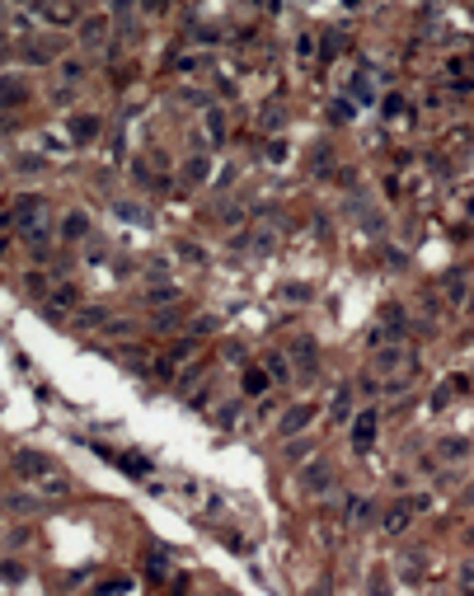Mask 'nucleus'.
<instances>
[{
    "instance_id": "obj_1",
    "label": "nucleus",
    "mask_w": 474,
    "mask_h": 596,
    "mask_svg": "<svg viewBox=\"0 0 474 596\" xmlns=\"http://www.w3.org/2000/svg\"><path fill=\"white\" fill-rule=\"evenodd\" d=\"M310 418H315V404H291L287 414H282V423H277V432H282V437H296V432L310 427Z\"/></svg>"
},
{
    "instance_id": "obj_2",
    "label": "nucleus",
    "mask_w": 474,
    "mask_h": 596,
    "mask_svg": "<svg viewBox=\"0 0 474 596\" xmlns=\"http://www.w3.org/2000/svg\"><path fill=\"white\" fill-rule=\"evenodd\" d=\"M376 427H380L376 409H362V414H357V423H352V446H357V451H371V441H376Z\"/></svg>"
},
{
    "instance_id": "obj_3",
    "label": "nucleus",
    "mask_w": 474,
    "mask_h": 596,
    "mask_svg": "<svg viewBox=\"0 0 474 596\" xmlns=\"http://www.w3.org/2000/svg\"><path fill=\"white\" fill-rule=\"evenodd\" d=\"M291 362L301 366V376H315V366H319L315 343H310V338H296V343H291Z\"/></svg>"
},
{
    "instance_id": "obj_4",
    "label": "nucleus",
    "mask_w": 474,
    "mask_h": 596,
    "mask_svg": "<svg viewBox=\"0 0 474 596\" xmlns=\"http://www.w3.org/2000/svg\"><path fill=\"white\" fill-rule=\"evenodd\" d=\"M28 104V85L14 76H0V108H19Z\"/></svg>"
},
{
    "instance_id": "obj_5",
    "label": "nucleus",
    "mask_w": 474,
    "mask_h": 596,
    "mask_svg": "<svg viewBox=\"0 0 474 596\" xmlns=\"http://www.w3.org/2000/svg\"><path fill=\"white\" fill-rule=\"evenodd\" d=\"M14 469L28 474V479H38V474H52V460L38 456V451H19V456H14Z\"/></svg>"
},
{
    "instance_id": "obj_6",
    "label": "nucleus",
    "mask_w": 474,
    "mask_h": 596,
    "mask_svg": "<svg viewBox=\"0 0 474 596\" xmlns=\"http://www.w3.org/2000/svg\"><path fill=\"white\" fill-rule=\"evenodd\" d=\"M108 33V14H89V19H80V43L85 47H99Z\"/></svg>"
},
{
    "instance_id": "obj_7",
    "label": "nucleus",
    "mask_w": 474,
    "mask_h": 596,
    "mask_svg": "<svg viewBox=\"0 0 474 596\" xmlns=\"http://www.w3.org/2000/svg\"><path fill=\"white\" fill-rule=\"evenodd\" d=\"M94 136H99V118H94V113H80V118H71V141H76V146H89Z\"/></svg>"
},
{
    "instance_id": "obj_8",
    "label": "nucleus",
    "mask_w": 474,
    "mask_h": 596,
    "mask_svg": "<svg viewBox=\"0 0 474 596\" xmlns=\"http://www.w3.org/2000/svg\"><path fill=\"white\" fill-rule=\"evenodd\" d=\"M43 14L52 24H76V5L71 0H43Z\"/></svg>"
},
{
    "instance_id": "obj_9",
    "label": "nucleus",
    "mask_w": 474,
    "mask_h": 596,
    "mask_svg": "<svg viewBox=\"0 0 474 596\" xmlns=\"http://www.w3.org/2000/svg\"><path fill=\"white\" fill-rule=\"evenodd\" d=\"M61 235H66V240H85V235H89V216H85V211H66Z\"/></svg>"
},
{
    "instance_id": "obj_10",
    "label": "nucleus",
    "mask_w": 474,
    "mask_h": 596,
    "mask_svg": "<svg viewBox=\"0 0 474 596\" xmlns=\"http://www.w3.org/2000/svg\"><path fill=\"white\" fill-rule=\"evenodd\" d=\"M301 484H305V493H324V484H329V465H324V460H315V465L301 474Z\"/></svg>"
},
{
    "instance_id": "obj_11",
    "label": "nucleus",
    "mask_w": 474,
    "mask_h": 596,
    "mask_svg": "<svg viewBox=\"0 0 474 596\" xmlns=\"http://www.w3.org/2000/svg\"><path fill=\"white\" fill-rule=\"evenodd\" d=\"M184 179H188V183H207V179H211V160H207V156H193V160L184 164Z\"/></svg>"
},
{
    "instance_id": "obj_12",
    "label": "nucleus",
    "mask_w": 474,
    "mask_h": 596,
    "mask_svg": "<svg viewBox=\"0 0 474 596\" xmlns=\"http://www.w3.org/2000/svg\"><path fill=\"white\" fill-rule=\"evenodd\" d=\"M409 517H413V507H409V502H399V507H390V512H385V531H390V535H399V531L409 526Z\"/></svg>"
},
{
    "instance_id": "obj_13",
    "label": "nucleus",
    "mask_w": 474,
    "mask_h": 596,
    "mask_svg": "<svg viewBox=\"0 0 474 596\" xmlns=\"http://www.w3.org/2000/svg\"><path fill=\"white\" fill-rule=\"evenodd\" d=\"M268 385H272V376H268V371H259V366H249V371H244V394H263Z\"/></svg>"
},
{
    "instance_id": "obj_14",
    "label": "nucleus",
    "mask_w": 474,
    "mask_h": 596,
    "mask_svg": "<svg viewBox=\"0 0 474 596\" xmlns=\"http://www.w3.org/2000/svg\"><path fill=\"white\" fill-rule=\"evenodd\" d=\"M371 512H376V507H371L367 498H352V502H347V526H367Z\"/></svg>"
},
{
    "instance_id": "obj_15",
    "label": "nucleus",
    "mask_w": 474,
    "mask_h": 596,
    "mask_svg": "<svg viewBox=\"0 0 474 596\" xmlns=\"http://www.w3.org/2000/svg\"><path fill=\"white\" fill-rule=\"evenodd\" d=\"M263 366H268V376H272V381H291V362L282 357V352H268Z\"/></svg>"
},
{
    "instance_id": "obj_16",
    "label": "nucleus",
    "mask_w": 474,
    "mask_h": 596,
    "mask_svg": "<svg viewBox=\"0 0 474 596\" xmlns=\"http://www.w3.org/2000/svg\"><path fill=\"white\" fill-rule=\"evenodd\" d=\"M404 362H409L404 348H380V352H376V366H380V371H395V366H404Z\"/></svg>"
},
{
    "instance_id": "obj_17",
    "label": "nucleus",
    "mask_w": 474,
    "mask_h": 596,
    "mask_svg": "<svg viewBox=\"0 0 474 596\" xmlns=\"http://www.w3.org/2000/svg\"><path fill=\"white\" fill-rule=\"evenodd\" d=\"M207 136H211V141L226 136V113H221V108H207Z\"/></svg>"
},
{
    "instance_id": "obj_18",
    "label": "nucleus",
    "mask_w": 474,
    "mask_h": 596,
    "mask_svg": "<svg viewBox=\"0 0 474 596\" xmlns=\"http://www.w3.org/2000/svg\"><path fill=\"white\" fill-rule=\"evenodd\" d=\"M380 324L395 329V334H404V310H399V306H385V310H380Z\"/></svg>"
},
{
    "instance_id": "obj_19",
    "label": "nucleus",
    "mask_w": 474,
    "mask_h": 596,
    "mask_svg": "<svg viewBox=\"0 0 474 596\" xmlns=\"http://www.w3.org/2000/svg\"><path fill=\"white\" fill-rule=\"evenodd\" d=\"M76 324H85V329H99V324H108V315L89 306V310H80V315H76Z\"/></svg>"
},
{
    "instance_id": "obj_20",
    "label": "nucleus",
    "mask_w": 474,
    "mask_h": 596,
    "mask_svg": "<svg viewBox=\"0 0 474 596\" xmlns=\"http://www.w3.org/2000/svg\"><path fill=\"white\" fill-rule=\"evenodd\" d=\"M113 211H118V216H122V221H136V226H141V221H146V211L136 207V202H113Z\"/></svg>"
},
{
    "instance_id": "obj_21",
    "label": "nucleus",
    "mask_w": 474,
    "mask_h": 596,
    "mask_svg": "<svg viewBox=\"0 0 474 596\" xmlns=\"http://www.w3.org/2000/svg\"><path fill=\"white\" fill-rule=\"evenodd\" d=\"M329 118H334V123H352V104H347V99H334V104H329Z\"/></svg>"
},
{
    "instance_id": "obj_22",
    "label": "nucleus",
    "mask_w": 474,
    "mask_h": 596,
    "mask_svg": "<svg viewBox=\"0 0 474 596\" xmlns=\"http://www.w3.org/2000/svg\"><path fill=\"white\" fill-rule=\"evenodd\" d=\"M94 592H132V577H104Z\"/></svg>"
},
{
    "instance_id": "obj_23",
    "label": "nucleus",
    "mask_w": 474,
    "mask_h": 596,
    "mask_svg": "<svg viewBox=\"0 0 474 596\" xmlns=\"http://www.w3.org/2000/svg\"><path fill=\"white\" fill-rule=\"evenodd\" d=\"M43 493H52V498H61V493H71V484H66L61 474H47V484H43Z\"/></svg>"
},
{
    "instance_id": "obj_24",
    "label": "nucleus",
    "mask_w": 474,
    "mask_h": 596,
    "mask_svg": "<svg viewBox=\"0 0 474 596\" xmlns=\"http://www.w3.org/2000/svg\"><path fill=\"white\" fill-rule=\"evenodd\" d=\"M174 296H179L174 286H155V291H151V306H174Z\"/></svg>"
},
{
    "instance_id": "obj_25",
    "label": "nucleus",
    "mask_w": 474,
    "mask_h": 596,
    "mask_svg": "<svg viewBox=\"0 0 474 596\" xmlns=\"http://www.w3.org/2000/svg\"><path fill=\"white\" fill-rule=\"evenodd\" d=\"M179 254H184L188 263H207V254H202V244H188V240L179 244Z\"/></svg>"
},
{
    "instance_id": "obj_26",
    "label": "nucleus",
    "mask_w": 474,
    "mask_h": 596,
    "mask_svg": "<svg viewBox=\"0 0 474 596\" xmlns=\"http://www.w3.org/2000/svg\"><path fill=\"white\" fill-rule=\"evenodd\" d=\"M24 56H28V61H52V47H38V43H28Z\"/></svg>"
},
{
    "instance_id": "obj_27",
    "label": "nucleus",
    "mask_w": 474,
    "mask_h": 596,
    "mask_svg": "<svg viewBox=\"0 0 474 596\" xmlns=\"http://www.w3.org/2000/svg\"><path fill=\"white\" fill-rule=\"evenodd\" d=\"M404 113V94H385V118H399Z\"/></svg>"
},
{
    "instance_id": "obj_28",
    "label": "nucleus",
    "mask_w": 474,
    "mask_h": 596,
    "mask_svg": "<svg viewBox=\"0 0 474 596\" xmlns=\"http://www.w3.org/2000/svg\"><path fill=\"white\" fill-rule=\"evenodd\" d=\"M122 469H127V474H146V460H141V456H122Z\"/></svg>"
},
{
    "instance_id": "obj_29",
    "label": "nucleus",
    "mask_w": 474,
    "mask_h": 596,
    "mask_svg": "<svg viewBox=\"0 0 474 596\" xmlns=\"http://www.w3.org/2000/svg\"><path fill=\"white\" fill-rule=\"evenodd\" d=\"M442 456H446V460H460V456H465V441H442Z\"/></svg>"
},
{
    "instance_id": "obj_30",
    "label": "nucleus",
    "mask_w": 474,
    "mask_h": 596,
    "mask_svg": "<svg viewBox=\"0 0 474 596\" xmlns=\"http://www.w3.org/2000/svg\"><path fill=\"white\" fill-rule=\"evenodd\" d=\"M446 291H451V301H465V277L455 273V277H451V282H446Z\"/></svg>"
},
{
    "instance_id": "obj_31",
    "label": "nucleus",
    "mask_w": 474,
    "mask_h": 596,
    "mask_svg": "<svg viewBox=\"0 0 474 596\" xmlns=\"http://www.w3.org/2000/svg\"><path fill=\"white\" fill-rule=\"evenodd\" d=\"M202 66H207V56H197V52H193V56H184V61H179V71H202Z\"/></svg>"
},
{
    "instance_id": "obj_32",
    "label": "nucleus",
    "mask_w": 474,
    "mask_h": 596,
    "mask_svg": "<svg viewBox=\"0 0 474 596\" xmlns=\"http://www.w3.org/2000/svg\"><path fill=\"white\" fill-rule=\"evenodd\" d=\"M268 160L282 164V160H287V141H272V146H268Z\"/></svg>"
},
{
    "instance_id": "obj_33",
    "label": "nucleus",
    "mask_w": 474,
    "mask_h": 596,
    "mask_svg": "<svg viewBox=\"0 0 474 596\" xmlns=\"http://www.w3.org/2000/svg\"><path fill=\"white\" fill-rule=\"evenodd\" d=\"M334 418L347 423V394H334Z\"/></svg>"
},
{
    "instance_id": "obj_34",
    "label": "nucleus",
    "mask_w": 474,
    "mask_h": 596,
    "mask_svg": "<svg viewBox=\"0 0 474 596\" xmlns=\"http://www.w3.org/2000/svg\"><path fill=\"white\" fill-rule=\"evenodd\" d=\"M460 587H465V592H474V559L460 568Z\"/></svg>"
},
{
    "instance_id": "obj_35",
    "label": "nucleus",
    "mask_w": 474,
    "mask_h": 596,
    "mask_svg": "<svg viewBox=\"0 0 474 596\" xmlns=\"http://www.w3.org/2000/svg\"><path fill=\"white\" fill-rule=\"evenodd\" d=\"M211 329H221V319H211V315H207V319H197V324H193V334H211Z\"/></svg>"
},
{
    "instance_id": "obj_36",
    "label": "nucleus",
    "mask_w": 474,
    "mask_h": 596,
    "mask_svg": "<svg viewBox=\"0 0 474 596\" xmlns=\"http://www.w3.org/2000/svg\"><path fill=\"white\" fill-rule=\"evenodd\" d=\"M61 76H66V80H80V76H85V66H80V61H66V66H61Z\"/></svg>"
},
{
    "instance_id": "obj_37",
    "label": "nucleus",
    "mask_w": 474,
    "mask_h": 596,
    "mask_svg": "<svg viewBox=\"0 0 474 596\" xmlns=\"http://www.w3.org/2000/svg\"><path fill=\"white\" fill-rule=\"evenodd\" d=\"M141 5H146L151 14H160V10H164V0H141Z\"/></svg>"
},
{
    "instance_id": "obj_38",
    "label": "nucleus",
    "mask_w": 474,
    "mask_h": 596,
    "mask_svg": "<svg viewBox=\"0 0 474 596\" xmlns=\"http://www.w3.org/2000/svg\"><path fill=\"white\" fill-rule=\"evenodd\" d=\"M113 10H118V14H122V10H132V0H113Z\"/></svg>"
}]
</instances>
